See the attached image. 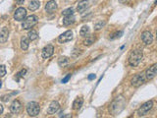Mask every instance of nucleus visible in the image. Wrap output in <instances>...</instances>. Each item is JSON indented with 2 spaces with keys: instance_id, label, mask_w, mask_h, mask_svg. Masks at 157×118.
Masks as SVG:
<instances>
[{
  "instance_id": "nucleus-1",
  "label": "nucleus",
  "mask_w": 157,
  "mask_h": 118,
  "mask_svg": "<svg viewBox=\"0 0 157 118\" xmlns=\"http://www.w3.org/2000/svg\"><path fill=\"white\" fill-rule=\"evenodd\" d=\"M126 101L124 100V98L122 96H119V98H116L114 100L112 101V103L110 104L109 106V111L112 113V115H117L118 113L123 110L124 106H125Z\"/></svg>"
},
{
  "instance_id": "nucleus-2",
  "label": "nucleus",
  "mask_w": 157,
  "mask_h": 118,
  "mask_svg": "<svg viewBox=\"0 0 157 118\" xmlns=\"http://www.w3.org/2000/svg\"><path fill=\"white\" fill-rule=\"evenodd\" d=\"M142 57H143V54H142V51L140 50L137 49V50H132L131 52V54L129 56V64L132 67H136L140 63V61L142 60Z\"/></svg>"
},
{
  "instance_id": "nucleus-3",
  "label": "nucleus",
  "mask_w": 157,
  "mask_h": 118,
  "mask_svg": "<svg viewBox=\"0 0 157 118\" xmlns=\"http://www.w3.org/2000/svg\"><path fill=\"white\" fill-rule=\"evenodd\" d=\"M39 22V19L36 15H31L29 17H27L25 20H24L23 24H22V27H23L24 29H31L32 27H34Z\"/></svg>"
},
{
  "instance_id": "nucleus-4",
  "label": "nucleus",
  "mask_w": 157,
  "mask_h": 118,
  "mask_svg": "<svg viewBox=\"0 0 157 118\" xmlns=\"http://www.w3.org/2000/svg\"><path fill=\"white\" fill-rule=\"evenodd\" d=\"M40 111V106L39 104L36 103V101H31L27 104V112L29 116H36Z\"/></svg>"
},
{
  "instance_id": "nucleus-5",
  "label": "nucleus",
  "mask_w": 157,
  "mask_h": 118,
  "mask_svg": "<svg viewBox=\"0 0 157 118\" xmlns=\"http://www.w3.org/2000/svg\"><path fill=\"white\" fill-rule=\"evenodd\" d=\"M145 74L144 73H140V74H137L136 75L134 78L132 79V85L134 86V87H136V88H139V86H142L143 83L145 82Z\"/></svg>"
},
{
  "instance_id": "nucleus-6",
  "label": "nucleus",
  "mask_w": 157,
  "mask_h": 118,
  "mask_svg": "<svg viewBox=\"0 0 157 118\" xmlns=\"http://www.w3.org/2000/svg\"><path fill=\"white\" fill-rule=\"evenodd\" d=\"M152 106H153V101L152 100L146 101V103H144L139 108V110H137V114H139V116H143V115H145L151 108H152Z\"/></svg>"
},
{
  "instance_id": "nucleus-7",
  "label": "nucleus",
  "mask_w": 157,
  "mask_h": 118,
  "mask_svg": "<svg viewBox=\"0 0 157 118\" xmlns=\"http://www.w3.org/2000/svg\"><path fill=\"white\" fill-rule=\"evenodd\" d=\"M27 17V10L24 7H19L14 13V19L18 22H22Z\"/></svg>"
},
{
  "instance_id": "nucleus-8",
  "label": "nucleus",
  "mask_w": 157,
  "mask_h": 118,
  "mask_svg": "<svg viewBox=\"0 0 157 118\" xmlns=\"http://www.w3.org/2000/svg\"><path fill=\"white\" fill-rule=\"evenodd\" d=\"M72 39H73L72 31H66L58 37V41L60 42V44H66V42L71 41Z\"/></svg>"
},
{
  "instance_id": "nucleus-9",
  "label": "nucleus",
  "mask_w": 157,
  "mask_h": 118,
  "mask_svg": "<svg viewBox=\"0 0 157 118\" xmlns=\"http://www.w3.org/2000/svg\"><path fill=\"white\" fill-rule=\"evenodd\" d=\"M142 41L145 45H149L153 41V36L149 31H144L142 34Z\"/></svg>"
},
{
  "instance_id": "nucleus-10",
  "label": "nucleus",
  "mask_w": 157,
  "mask_h": 118,
  "mask_svg": "<svg viewBox=\"0 0 157 118\" xmlns=\"http://www.w3.org/2000/svg\"><path fill=\"white\" fill-rule=\"evenodd\" d=\"M157 75V64H153L152 66L147 69L146 73H145V78L147 80H152L154 77Z\"/></svg>"
},
{
  "instance_id": "nucleus-11",
  "label": "nucleus",
  "mask_w": 157,
  "mask_h": 118,
  "mask_svg": "<svg viewBox=\"0 0 157 118\" xmlns=\"http://www.w3.org/2000/svg\"><path fill=\"white\" fill-rule=\"evenodd\" d=\"M53 52H54V47L51 44H47L46 46L42 49V57L45 59L49 58L52 56Z\"/></svg>"
},
{
  "instance_id": "nucleus-12",
  "label": "nucleus",
  "mask_w": 157,
  "mask_h": 118,
  "mask_svg": "<svg viewBox=\"0 0 157 118\" xmlns=\"http://www.w3.org/2000/svg\"><path fill=\"white\" fill-rule=\"evenodd\" d=\"M21 110H22V103L18 100H15L10 106V111L14 114H17Z\"/></svg>"
},
{
  "instance_id": "nucleus-13",
  "label": "nucleus",
  "mask_w": 157,
  "mask_h": 118,
  "mask_svg": "<svg viewBox=\"0 0 157 118\" xmlns=\"http://www.w3.org/2000/svg\"><path fill=\"white\" fill-rule=\"evenodd\" d=\"M45 10H46L47 13H51L55 12L56 10H57V3H56L55 0H50V1H48L46 5H45Z\"/></svg>"
},
{
  "instance_id": "nucleus-14",
  "label": "nucleus",
  "mask_w": 157,
  "mask_h": 118,
  "mask_svg": "<svg viewBox=\"0 0 157 118\" xmlns=\"http://www.w3.org/2000/svg\"><path fill=\"white\" fill-rule=\"evenodd\" d=\"M59 108H60V104H59L58 101H52L47 108V113L48 114H55L56 112L59 110Z\"/></svg>"
},
{
  "instance_id": "nucleus-15",
  "label": "nucleus",
  "mask_w": 157,
  "mask_h": 118,
  "mask_svg": "<svg viewBox=\"0 0 157 118\" xmlns=\"http://www.w3.org/2000/svg\"><path fill=\"white\" fill-rule=\"evenodd\" d=\"M8 37H9V29L4 27L0 31V44H5L8 41Z\"/></svg>"
},
{
  "instance_id": "nucleus-16",
  "label": "nucleus",
  "mask_w": 157,
  "mask_h": 118,
  "mask_svg": "<svg viewBox=\"0 0 157 118\" xmlns=\"http://www.w3.org/2000/svg\"><path fill=\"white\" fill-rule=\"evenodd\" d=\"M88 7H89L88 0H82V1H80L78 3L77 10L78 13H83V12H85Z\"/></svg>"
},
{
  "instance_id": "nucleus-17",
  "label": "nucleus",
  "mask_w": 157,
  "mask_h": 118,
  "mask_svg": "<svg viewBox=\"0 0 157 118\" xmlns=\"http://www.w3.org/2000/svg\"><path fill=\"white\" fill-rule=\"evenodd\" d=\"M83 98H77L74 100V103H73V109H74V110H78V109L83 106Z\"/></svg>"
},
{
  "instance_id": "nucleus-18",
  "label": "nucleus",
  "mask_w": 157,
  "mask_h": 118,
  "mask_svg": "<svg viewBox=\"0 0 157 118\" xmlns=\"http://www.w3.org/2000/svg\"><path fill=\"white\" fill-rule=\"evenodd\" d=\"M74 22H75V16H74V14L69 15V16H64L63 25L69 26V25H71V24H73Z\"/></svg>"
},
{
  "instance_id": "nucleus-19",
  "label": "nucleus",
  "mask_w": 157,
  "mask_h": 118,
  "mask_svg": "<svg viewBox=\"0 0 157 118\" xmlns=\"http://www.w3.org/2000/svg\"><path fill=\"white\" fill-rule=\"evenodd\" d=\"M40 7V2L39 0H32L31 3L29 4V9L31 11H36Z\"/></svg>"
},
{
  "instance_id": "nucleus-20",
  "label": "nucleus",
  "mask_w": 157,
  "mask_h": 118,
  "mask_svg": "<svg viewBox=\"0 0 157 118\" xmlns=\"http://www.w3.org/2000/svg\"><path fill=\"white\" fill-rule=\"evenodd\" d=\"M29 37H23L21 39V48L23 50H27L29 48Z\"/></svg>"
},
{
  "instance_id": "nucleus-21",
  "label": "nucleus",
  "mask_w": 157,
  "mask_h": 118,
  "mask_svg": "<svg viewBox=\"0 0 157 118\" xmlns=\"http://www.w3.org/2000/svg\"><path fill=\"white\" fill-rule=\"evenodd\" d=\"M96 37L95 36H93V34H90V36L86 37V39L83 41V44L86 45V46H90L91 44H93L94 41H95Z\"/></svg>"
},
{
  "instance_id": "nucleus-22",
  "label": "nucleus",
  "mask_w": 157,
  "mask_h": 118,
  "mask_svg": "<svg viewBox=\"0 0 157 118\" xmlns=\"http://www.w3.org/2000/svg\"><path fill=\"white\" fill-rule=\"evenodd\" d=\"M69 61L70 60L68 57H66V56H61V57L58 59V65L60 67H65L66 65H68Z\"/></svg>"
},
{
  "instance_id": "nucleus-23",
  "label": "nucleus",
  "mask_w": 157,
  "mask_h": 118,
  "mask_svg": "<svg viewBox=\"0 0 157 118\" xmlns=\"http://www.w3.org/2000/svg\"><path fill=\"white\" fill-rule=\"evenodd\" d=\"M28 37H29V41H36L37 37H39L37 32L34 31V29H32V31H29V34H28Z\"/></svg>"
},
{
  "instance_id": "nucleus-24",
  "label": "nucleus",
  "mask_w": 157,
  "mask_h": 118,
  "mask_svg": "<svg viewBox=\"0 0 157 118\" xmlns=\"http://www.w3.org/2000/svg\"><path fill=\"white\" fill-rule=\"evenodd\" d=\"M105 24H106L105 21H99V22L95 23L94 24V29L95 31H99V29H101L105 26Z\"/></svg>"
},
{
  "instance_id": "nucleus-25",
  "label": "nucleus",
  "mask_w": 157,
  "mask_h": 118,
  "mask_svg": "<svg viewBox=\"0 0 157 118\" xmlns=\"http://www.w3.org/2000/svg\"><path fill=\"white\" fill-rule=\"evenodd\" d=\"M89 33V28L88 26H83L82 27V29H81V31H80V34L82 37H86V34H88Z\"/></svg>"
},
{
  "instance_id": "nucleus-26",
  "label": "nucleus",
  "mask_w": 157,
  "mask_h": 118,
  "mask_svg": "<svg viewBox=\"0 0 157 118\" xmlns=\"http://www.w3.org/2000/svg\"><path fill=\"white\" fill-rule=\"evenodd\" d=\"M72 14H74L72 8H68V9L64 10V11L62 12V15H63V16H69V15H72Z\"/></svg>"
},
{
  "instance_id": "nucleus-27",
  "label": "nucleus",
  "mask_w": 157,
  "mask_h": 118,
  "mask_svg": "<svg viewBox=\"0 0 157 118\" xmlns=\"http://www.w3.org/2000/svg\"><path fill=\"white\" fill-rule=\"evenodd\" d=\"M6 75V67L4 65H0V78Z\"/></svg>"
},
{
  "instance_id": "nucleus-28",
  "label": "nucleus",
  "mask_w": 157,
  "mask_h": 118,
  "mask_svg": "<svg viewBox=\"0 0 157 118\" xmlns=\"http://www.w3.org/2000/svg\"><path fill=\"white\" fill-rule=\"evenodd\" d=\"M122 34H123V32H117V33H115L114 34H112V36L110 37L111 39H114L116 37H120Z\"/></svg>"
},
{
  "instance_id": "nucleus-29",
  "label": "nucleus",
  "mask_w": 157,
  "mask_h": 118,
  "mask_svg": "<svg viewBox=\"0 0 157 118\" xmlns=\"http://www.w3.org/2000/svg\"><path fill=\"white\" fill-rule=\"evenodd\" d=\"M27 73V70H26V69H22V70H21V72H19V73L17 74V79L19 80V78H20V77H24V76H25V74Z\"/></svg>"
},
{
  "instance_id": "nucleus-30",
  "label": "nucleus",
  "mask_w": 157,
  "mask_h": 118,
  "mask_svg": "<svg viewBox=\"0 0 157 118\" xmlns=\"http://www.w3.org/2000/svg\"><path fill=\"white\" fill-rule=\"evenodd\" d=\"M70 79H71V74H68L66 77L64 78V79H62V83H63V84H66Z\"/></svg>"
},
{
  "instance_id": "nucleus-31",
  "label": "nucleus",
  "mask_w": 157,
  "mask_h": 118,
  "mask_svg": "<svg viewBox=\"0 0 157 118\" xmlns=\"http://www.w3.org/2000/svg\"><path fill=\"white\" fill-rule=\"evenodd\" d=\"M95 74H90V75H89V76L88 77V81H91V80H94V79H95Z\"/></svg>"
},
{
  "instance_id": "nucleus-32",
  "label": "nucleus",
  "mask_w": 157,
  "mask_h": 118,
  "mask_svg": "<svg viewBox=\"0 0 157 118\" xmlns=\"http://www.w3.org/2000/svg\"><path fill=\"white\" fill-rule=\"evenodd\" d=\"M24 2H25V0H16V3H17L18 5L24 4Z\"/></svg>"
},
{
  "instance_id": "nucleus-33",
  "label": "nucleus",
  "mask_w": 157,
  "mask_h": 118,
  "mask_svg": "<svg viewBox=\"0 0 157 118\" xmlns=\"http://www.w3.org/2000/svg\"><path fill=\"white\" fill-rule=\"evenodd\" d=\"M4 108H3V105L2 104H0V114H2V112H3Z\"/></svg>"
},
{
  "instance_id": "nucleus-34",
  "label": "nucleus",
  "mask_w": 157,
  "mask_h": 118,
  "mask_svg": "<svg viewBox=\"0 0 157 118\" xmlns=\"http://www.w3.org/2000/svg\"><path fill=\"white\" fill-rule=\"evenodd\" d=\"M120 2H126V1H128V0H119Z\"/></svg>"
},
{
  "instance_id": "nucleus-35",
  "label": "nucleus",
  "mask_w": 157,
  "mask_h": 118,
  "mask_svg": "<svg viewBox=\"0 0 157 118\" xmlns=\"http://www.w3.org/2000/svg\"><path fill=\"white\" fill-rule=\"evenodd\" d=\"M2 87V82H1V80H0V88Z\"/></svg>"
}]
</instances>
